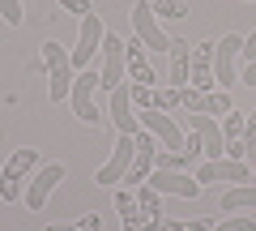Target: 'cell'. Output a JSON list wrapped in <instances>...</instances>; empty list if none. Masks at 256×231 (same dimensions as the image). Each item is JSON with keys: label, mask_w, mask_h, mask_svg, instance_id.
Masks as SVG:
<instances>
[{"label": "cell", "mask_w": 256, "mask_h": 231, "mask_svg": "<svg viewBox=\"0 0 256 231\" xmlns=\"http://www.w3.org/2000/svg\"><path fill=\"white\" fill-rule=\"evenodd\" d=\"M43 69H47V94H52V103L68 99L77 69H73V56L64 52L56 39H52V43H43Z\"/></svg>", "instance_id": "cell-1"}, {"label": "cell", "mask_w": 256, "mask_h": 231, "mask_svg": "<svg viewBox=\"0 0 256 231\" xmlns=\"http://www.w3.org/2000/svg\"><path fill=\"white\" fill-rule=\"evenodd\" d=\"M244 56H248V60H256V30L244 39Z\"/></svg>", "instance_id": "cell-29"}, {"label": "cell", "mask_w": 256, "mask_h": 231, "mask_svg": "<svg viewBox=\"0 0 256 231\" xmlns=\"http://www.w3.org/2000/svg\"><path fill=\"white\" fill-rule=\"evenodd\" d=\"M244 120H248V111H226L222 116V137H226V146L230 141H244Z\"/></svg>", "instance_id": "cell-19"}, {"label": "cell", "mask_w": 256, "mask_h": 231, "mask_svg": "<svg viewBox=\"0 0 256 231\" xmlns=\"http://www.w3.org/2000/svg\"><path fill=\"white\" fill-rule=\"evenodd\" d=\"M102 69H98V77H102V82H98V90H116V86L120 82H124V73H128V65H124V39H120V35H107V39H102Z\"/></svg>", "instance_id": "cell-9"}, {"label": "cell", "mask_w": 256, "mask_h": 231, "mask_svg": "<svg viewBox=\"0 0 256 231\" xmlns=\"http://www.w3.org/2000/svg\"><path fill=\"white\" fill-rule=\"evenodd\" d=\"M124 65H128V82H137V86H154V65H150V56H146V43L141 39H132V43H124Z\"/></svg>", "instance_id": "cell-15"}, {"label": "cell", "mask_w": 256, "mask_h": 231, "mask_svg": "<svg viewBox=\"0 0 256 231\" xmlns=\"http://www.w3.org/2000/svg\"><path fill=\"white\" fill-rule=\"evenodd\" d=\"M239 82H244V86H256V60H248V65L239 69Z\"/></svg>", "instance_id": "cell-28"}, {"label": "cell", "mask_w": 256, "mask_h": 231, "mask_svg": "<svg viewBox=\"0 0 256 231\" xmlns=\"http://www.w3.org/2000/svg\"><path fill=\"white\" fill-rule=\"evenodd\" d=\"M214 231H256V214H252V218H239V214L218 218V222H214Z\"/></svg>", "instance_id": "cell-24"}, {"label": "cell", "mask_w": 256, "mask_h": 231, "mask_svg": "<svg viewBox=\"0 0 256 231\" xmlns=\"http://www.w3.org/2000/svg\"><path fill=\"white\" fill-rule=\"evenodd\" d=\"M64 180V163H47V167H38L34 171V180H30V188H26V210H43L47 205V197H52V188Z\"/></svg>", "instance_id": "cell-13"}, {"label": "cell", "mask_w": 256, "mask_h": 231, "mask_svg": "<svg viewBox=\"0 0 256 231\" xmlns=\"http://www.w3.org/2000/svg\"><path fill=\"white\" fill-rule=\"evenodd\" d=\"M252 184H256V163H252Z\"/></svg>", "instance_id": "cell-30"}, {"label": "cell", "mask_w": 256, "mask_h": 231, "mask_svg": "<svg viewBox=\"0 0 256 231\" xmlns=\"http://www.w3.org/2000/svg\"><path fill=\"white\" fill-rule=\"evenodd\" d=\"M132 30H137V39H141L146 47H154V52H171V35L158 26L154 9H150L146 0H141L137 9H132Z\"/></svg>", "instance_id": "cell-10"}, {"label": "cell", "mask_w": 256, "mask_h": 231, "mask_svg": "<svg viewBox=\"0 0 256 231\" xmlns=\"http://www.w3.org/2000/svg\"><path fill=\"white\" fill-rule=\"evenodd\" d=\"M162 231H214V218H188V222L166 218V222H162Z\"/></svg>", "instance_id": "cell-22"}, {"label": "cell", "mask_w": 256, "mask_h": 231, "mask_svg": "<svg viewBox=\"0 0 256 231\" xmlns=\"http://www.w3.org/2000/svg\"><path fill=\"white\" fill-rule=\"evenodd\" d=\"M132 154H137V137H124V133H120L116 150H111V158L98 167L94 184H102V188H116V184H124V171L132 167Z\"/></svg>", "instance_id": "cell-7"}, {"label": "cell", "mask_w": 256, "mask_h": 231, "mask_svg": "<svg viewBox=\"0 0 256 231\" xmlns=\"http://www.w3.org/2000/svg\"><path fill=\"white\" fill-rule=\"evenodd\" d=\"M196 180H201V188L205 184H252V167L244 158H205Z\"/></svg>", "instance_id": "cell-5"}, {"label": "cell", "mask_w": 256, "mask_h": 231, "mask_svg": "<svg viewBox=\"0 0 256 231\" xmlns=\"http://www.w3.org/2000/svg\"><path fill=\"white\" fill-rule=\"evenodd\" d=\"M98 82H102L98 69H82V73L73 77V90H68V99H73V111H77V120H82V124H98V120H102L98 103H94Z\"/></svg>", "instance_id": "cell-2"}, {"label": "cell", "mask_w": 256, "mask_h": 231, "mask_svg": "<svg viewBox=\"0 0 256 231\" xmlns=\"http://www.w3.org/2000/svg\"><path fill=\"white\" fill-rule=\"evenodd\" d=\"M188 65H192V43L188 39H171V86L175 90L188 86Z\"/></svg>", "instance_id": "cell-17"}, {"label": "cell", "mask_w": 256, "mask_h": 231, "mask_svg": "<svg viewBox=\"0 0 256 231\" xmlns=\"http://www.w3.org/2000/svg\"><path fill=\"white\" fill-rule=\"evenodd\" d=\"M56 5H64V9H68V13H77V18L94 13V5H90V0H56Z\"/></svg>", "instance_id": "cell-26"}, {"label": "cell", "mask_w": 256, "mask_h": 231, "mask_svg": "<svg viewBox=\"0 0 256 231\" xmlns=\"http://www.w3.org/2000/svg\"><path fill=\"white\" fill-rule=\"evenodd\" d=\"M132 193H137L141 218H146L150 227H162V222H166V214H162V193H158V188L150 184V180H146V184H137V188H132Z\"/></svg>", "instance_id": "cell-16"}, {"label": "cell", "mask_w": 256, "mask_h": 231, "mask_svg": "<svg viewBox=\"0 0 256 231\" xmlns=\"http://www.w3.org/2000/svg\"><path fill=\"white\" fill-rule=\"evenodd\" d=\"M150 184L158 193H171V197H201V180L188 176V171H150Z\"/></svg>", "instance_id": "cell-14"}, {"label": "cell", "mask_w": 256, "mask_h": 231, "mask_svg": "<svg viewBox=\"0 0 256 231\" xmlns=\"http://www.w3.org/2000/svg\"><path fill=\"white\" fill-rule=\"evenodd\" d=\"M222 210H226V214L252 210L256 214V184H230L226 193H222Z\"/></svg>", "instance_id": "cell-18"}, {"label": "cell", "mask_w": 256, "mask_h": 231, "mask_svg": "<svg viewBox=\"0 0 256 231\" xmlns=\"http://www.w3.org/2000/svg\"><path fill=\"white\" fill-rule=\"evenodd\" d=\"M154 107L158 111H180L184 103H180V90L175 86H154Z\"/></svg>", "instance_id": "cell-20"}, {"label": "cell", "mask_w": 256, "mask_h": 231, "mask_svg": "<svg viewBox=\"0 0 256 231\" xmlns=\"http://www.w3.org/2000/svg\"><path fill=\"white\" fill-rule=\"evenodd\" d=\"M256 146V111H248V120H244V150Z\"/></svg>", "instance_id": "cell-27"}, {"label": "cell", "mask_w": 256, "mask_h": 231, "mask_svg": "<svg viewBox=\"0 0 256 231\" xmlns=\"http://www.w3.org/2000/svg\"><path fill=\"white\" fill-rule=\"evenodd\" d=\"M239 56H244V35H222V43H214V82L222 90L239 86Z\"/></svg>", "instance_id": "cell-3"}, {"label": "cell", "mask_w": 256, "mask_h": 231, "mask_svg": "<svg viewBox=\"0 0 256 231\" xmlns=\"http://www.w3.org/2000/svg\"><path fill=\"white\" fill-rule=\"evenodd\" d=\"M98 227H102L98 214H86V218H77V222H56V227H47V231H98Z\"/></svg>", "instance_id": "cell-23"}, {"label": "cell", "mask_w": 256, "mask_h": 231, "mask_svg": "<svg viewBox=\"0 0 256 231\" xmlns=\"http://www.w3.org/2000/svg\"><path fill=\"white\" fill-rule=\"evenodd\" d=\"M102 39H107V30H102L98 13H86V18H82V35H77V47L68 52L77 73H82V69H94V56L102 52Z\"/></svg>", "instance_id": "cell-6"}, {"label": "cell", "mask_w": 256, "mask_h": 231, "mask_svg": "<svg viewBox=\"0 0 256 231\" xmlns=\"http://www.w3.org/2000/svg\"><path fill=\"white\" fill-rule=\"evenodd\" d=\"M150 9H154V18H188V5H180V0H146Z\"/></svg>", "instance_id": "cell-21"}, {"label": "cell", "mask_w": 256, "mask_h": 231, "mask_svg": "<svg viewBox=\"0 0 256 231\" xmlns=\"http://www.w3.org/2000/svg\"><path fill=\"white\" fill-rule=\"evenodd\" d=\"M180 103L188 111H201V116H226V111H235V103H230V90H192V86H184L180 90Z\"/></svg>", "instance_id": "cell-11"}, {"label": "cell", "mask_w": 256, "mask_h": 231, "mask_svg": "<svg viewBox=\"0 0 256 231\" xmlns=\"http://www.w3.org/2000/svg\"><path fill=\"white\" fill-rule=\"evenodd\" d=\"M38 167V150L34 146H22V150H13L9 154V163H4V171H0V197L4 201H18V188H22V180L30 176Z\"/></svg>", "instance_id": "cell-4"}, {"label": "cell", "mask_w": 256, "mask_h": 231, "mask_svg": "<svg viewBox=\"0 0 256 231\" xmlns=\"http://www.w3.org/2000/svg\"><path fill=\"white\" fill-rule=\"evenodd\" d=\"M188 86L210 94L214 86V43H192V65H188Z\"/></svg>", "instance_id": "cell-12"}, {"label": "cell", "mask_w": 256, "mask_h": 231, "mask_svg": "<svg viewBox=\"0 0 256 231\" xmlns=\"http://www.w3.org/2000/svg\"><path fill=\"white\" fill-rule=\"evenodd\" d=\"M0 18H4V26H22V0H0Z\"/></svg>", "instance_id": "cell-25"}, {"label": "cell", "mask_w": 256, "mask_h": 231, "mask_svg": "<svg viewBox=\"0 0 256 231\" xmlns=\"http://www.w3.org/2000/svg\"><path fill=\"white\" fill-rule=\"evenodd\" d=\"M132 86L128 82H120L116 90H111V103H107V116H111V124H116V133H124V137H137L141 133V120L132 116Z\"/></svg>", "instance_id": "cell-8"}]
</instances>
